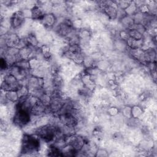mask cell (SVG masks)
Instances as JSON below:
<instances>
[{
	"label": "cell",
	"instance_id": "1",
	"mask_svg": "<svg viewBox=\"0 0 157 157\" xmlns=\"http://www.w3.org/2000/svg\"><path fill=\"white\" fill-rule=\"evenodd\" d=\"M39 139L37 135L36 136L28 133L25 134L21 139V152L25 155H31L38 152L40 148Z\"/></svg>",
	"mask_w": 157,
	"mask_h": 157
},
{
	"label": "cell",
	"instance_id": "2",
	"mask_svg": "<svg viewBox=\"0 0 157 157\" xmlns=\"http://www.w3.org/2000/svg\"><path fill=\"white\" fill-rule=\"evenodd\" d=\"M11 26L13 30L17 31L23 25L25 18L24 17L21 10H17L13 12L10 17Z\"/></svg>",
	"mask_w": 157,
	"mask_h": 157
},
{
	"label": "cell",
	"instance_id": "3",
	"mask_svg": "<svg viewBox=\"0 0 157 157\" xmlns=\"http://www.w3.org/2000/svg\"><path fill=\"white\" fill-rule=\"evenodd\" d=\"M57 22V18L52 13H45L40 23L45 28H53Z\"/></svg>",
	"mask_w": 157,
	"mask_h": 157
},
{
	"label": "cell",
	"instance_id": "4",
	"mask_svg": "<svg viewBox=\"0 0 157 157\" xmlns=\"http://www.w3.org/2000/svg\"><path fill=\"white\" fill-rule=\"evenodd\" d=\"M124 29H129L133 28L135 23L134 21L132 16L126 15L122 18L120 20L118 21Z\"/></svg>",
	"mask_w": 157,
	"mask_h": 157
},
{
	"label": "cell",
	"instance_id": "5",
	"mask_svg": "<svg viewBox=\"0 0 157 157\" xmlns=\"http://www.w3.org/2000/svg\"><path fill=\"white\" fill-rule=\"evenodd\" d=\"M28 46L32 47H38L40 41L34 32H29L26 37Z\"/></svg>",
	"mask_w": 157,
	"mask_h": 157
},
{
	"label": "cell",
	"instance_id": "6",
	"mask_svg": "<svg viewBox=\"0 0 157 157\" xmlns=\"http://www.w3.org/2000/svg\"><path fill=\"white\" fill-rule=\"evenodd\" d=\"M144 114V110L143 107L137 105H134L131 107V117L136 118H140Z\"/></svg>",
	"mask_w": 157,
	"mask_h": 157
},
{
	"label": "cell",
	"instance_id": "7",
	"mask_svg": "<svg viewBox=\"0 0 157 157\" xmlns=\"http://www.w3.org/2000/svg\"><path fill=\"white\" fill-rule=\"evenodd\" d=\"M5 96L6 99L11 102L16 103L19 100L18 95L17 94V91L10 90L8 91H5Z\"/></svg>",
	"mask_w": 157,
	"mask_h": 157
},
{
	"label": "cell",
	"instance_id": "8",
	"mask_svg": "<svg viewBox=\"0 0 157 157\" xmlns=\"http://www.w3.org/2000/svg\"><path fill=\"white\" fill-rule=\"evenodd\" d=\"M130 38H132L135 40H142L143 39V35L139 33L137 30L134 28L126 29Z\"/></svg>",
	"mask_w": 157,
	"mask_h": 157
},
{
	"label": "cell",
	"instance_id": "9",
	"mask_svg": "<svg viewBox=\"0 0 157 157\" xmlns=\"http://www.w3.org/2000/svg\"><path fill=\"white\" fill-rule=\"evenodd\" d=\"M124 11L127 15L133 16L136 12L139 11V10L136 7V6L135 5L134 1H132L131 4L128 6V7L124 10Z\"/></svg>",
	"mask_w": 157,
	"mask_h": 157
},
{
	"label": "cell",
	"instance_id": "10",
	"mask_svg": "<svg viewBox=\"0 0 157 157\" xmlns=\"http://www.w3.org/2000/svg\"><path fill=\"white\" fill-rule=\"evenodd\" d=\"M15 64L23 70L30 71V66H29V60L20 59Z\"/></svg>",
	"mask_w": 157,
	"mask_h": 157
},
{
	"label": "cell",
	"instance_id": "11",
	"mask_svg": "<svg viewBox=\"0 0 157 157\" xmlns=\"http://www.w3.org/2000/svg\"><path fill=\"white\" fill-rule=\"evenodd\" d=\"M121 113L126 119L131 117V107L128 105L124 106L121 110Z\"/></svg>",
	"mask_w": 157,
	"mask_h": 157
},
{
	"label": "cell",
	"instance_id": "12",
	"mask_svg": "<svg viewBox=\"0 0 157 157\" xmlns=\"http://www.w3.org/2000/svg\"><path fill=\"white\" fill-rule=\"evenodd\" d=\"M132 1H116V3L118 6V7L120 9H121L123 10H125L128 6L131 4Z\"/></svg>",
	"mask_w": 157,
	"mask_h": 157
},
{
	"label": "cell",
	"instance_id": "13",
	"mask_svg": "<svg viewBox=\"0 0 157 157\" xmlns=\"http://www.w3.org/2000/svg\"><path fill=\"white\" fill-rule=\"evenodd\" d=\"M134 29H135L136 30H137L139 33H140V34H142V35H144L146 32H147V29L145 27L144 25H143L141 23H139V24H135L134 27Z\"/></svg>",
	"mask_w": 157,
	"mask_h": 157
},
{
	"label": "cell",
	"instance_id": "14",
	"mask_svg": "<svg viewBox=\"0 0 157 157\" xmlns=\"http://www.w3.org/2000/svg\"><path fill=\"white\" fill-rule=\"evenodd\" d=\"M108 155V151L104 148H98L95 154L96 156H107Z\"/></svg>",
	"mask_w": 157,
	"mask_h": 157
}]
</instances>
